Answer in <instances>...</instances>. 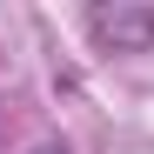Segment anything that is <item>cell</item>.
Listing matches in <instances>:
<instances>
[{"mask_svg":"<svg viewBox=\"0 0 154 154\" xmlns=\"http://www.w3.org/2000/svg\"><path fill=\"white\" fill-rule=\"evenodd\" d=\"M87 34L100 47H114V54H147L154 47V7H94Z\"/></svg>","mask_w":154,"mask_h":154,"instance_id":"obj_1","label":"cell"},{"mask_svg":"<svg viewBox=\"0 0 154 154\" xmlns=\"http://www.w3.org/2000/svg\"><path fill=\"white\" fill-rule=\"evenodd\" d=\"M34 154H67V147H60V141H40V147H34Z\"/></svg>","mask_w":154,"mask_h":154,"instance_id":"obj_2","label":"cell"}]
</instances>
